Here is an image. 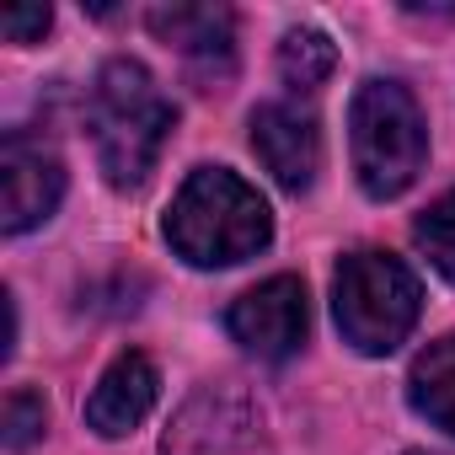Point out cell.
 I'll use <instances>...</instances> for the list:
<instances>
[{"label":"cell","mask_w":455,"mask_h":455,"mask_svg":"<svg viewBox=\"0 0 455 455\" xmlns=\"http://www.w3.org/2000/svg\"><path fill=\"white\" fill-rule=\"evenodd\" d=\"M268 236H274V214L263 193L225 166L193 172L166 209V242L198 268H231L263 252Z\"/></svg>","instance_id":"1"},{"label":"cell","mask_w":455,"mask_h":455,"mask_svg":"<svg viewBox=\"0 0 455 455\" xmlns=\"http://www.w3.org/2000/svg\"><path fill=\"white\" fill-rule=\"evenodd\" d=\"M172 124H177V108L161 97L156 76L140 60L102 65L92 86V140L113 188H140L156 172Z\"/></svg>","instance_id":"2"},{"label":"cell","mask_w":455,"mask_h":455,"mask_svg":"<svg viewBox=\"0 0 455 455\" xmlns=\"http://www.w3.org/2000/svg\"><path fill=\"white\" fill-rule=\"evenodd\" d=\"M348 140H354V172L370 198H396L412 188L428 156L423 113L407 86L396 81H364L348 108Z\"/></svg>","instance_id":"3"},{"label":"cell","mask_w":455,"mask_h":455,"mask_svg":"<svg viewBox=\"0 0 455 455\" xmlns=\"http://www.w3.org/2000/svg\"><path fill=\"white\" fill-rule=\"evenodd\" d=\"M332 311H338L343 338L359 354H391L412 332V322L423 311V290L402 258L348 252L332 279Z\"/></svg>","instance_id":"4"},{"label":"cell","mask_w":455,"mask_h":455,"mask_svg":"<svg viewBox=\"0 0 455 455\" xmlns=\"http://www.w3.org/2000/svg\"><path fill=\"white\" fill-rule=\"evenodd\" d=\"M252 434H258L252 396L236 380H220V386H198L177 407V418L161 439V455H242L252 444Z\"/></svg>","instance_id":"5"},{"label":"cell","mask_w":455,"mask_h":455,"mask_svg":"<svg viewBox=\"0 0 455 455\" xmlns=\"http://www.w3.org/2000/svg\"><path fill=\"white\" fill-rule=\"evenodd\" d=\"M60 198H65L60 156L44 140L12 129L6 145H0V204H6V220L0 225H6V236H22L33 225H44L60 209Z\"/></svg>","instance_id":"6"},{"label":"cell","mask_w":455,"mask_h":455,"mask_svg":"<svg viewBox=\"0 0 455 455\" xmlns=\"http://www.w3.org/2000/svg\"><path fill=\"white\" fill-rule=\"evenodd\" d=\"M306 322H311V311H306V284L290 279V274H279V279L247 290V295L231 306V316H225L231 338H236L247 354H258V359H290V354L306 343Z\"/></svg>","instance_id":"7"},{"label":"cell","mask_w":455,"mask_h":455,"mask_svg":"<svg viewBox=\"0 0 455 455\" xmlns=\"http://www.w3.org/2000/svg\"><path fill=\"white\" fill-rule=\"evenodd\" d=\"M150 33L161 44H172L188 70L204 81V86H220L231 81V65H236V22L225 6H156L150 17Z\"/></svg>","instance_id":"8"},{"label":"cell","mask_w":455,"mask_h":455,"mask_svg":"<svg viewBox=\"0 0 455 455\" xmlns=\"http://www.w3.org/2000/svg\"><path fill=\"white\" fill-rule=\"evenodd\" d=\"M252 150L274 172L279 188L306 193L316 182V166H322V129L295 102H263L252 113Z\"/></svg>","instance_id":"9"},{"label":"cell","mask_w":455,"mask_h":455,"mask_svg":"<svg viewBox=\"0 0 455 455\" xmlns=\"http://www.w3.org/2000/svg\"><path fill=\"white\" fill-rule=\"evenodd\" d=\"M156 391H161L156 364H150L145 354H118V359L108 364V375L97 380L92 402H86V423H92L97 434H108V439L134 434V428L150 418Z\"/></svg>","instance_id":"10"},{"label":"cell","mask_w":455,"mask_h":455,"mask_svg":"<svg viewBox=\"0 0 455 455\" xmlns=\"http://www.w3.org/2000/svg\"><path fill=\"white\" fill-rule=\"evenodd\" d=\"M407 396L412 407L439 423L444 434H455V332L428 343L418 359H412V375H407Z\"/></svg>","instance_id":"11"},{"label":"cell","mask_w":455,"mask_h":455,"mask_svg":"<svg viewBox=\"0 0 455 455\" xmlns=\"http://www.w3.org/2000/svg\"><path fill=\"white\" fill-rule=\"evenodd\" d=\"M332 65H338V49L327 44V33H316V28L284 33V44H279V76H284L290 92H316L332 76Z\"/></svg>","instance_id":"12"},{"label":"cell","mask_w":455,"mask_h":455,"mask_svg":"<svg viewBox=\"0 0 455 455\" xmlns=\"http://www.w3.org/2000/svg\"><path fill=\"white\" fill-rule=\"evenodd\" d=\"M412 242H418L423 258L455 284V193H444L434 209H423V220L412 225Z\"/></svg>","instance_id":"13"},{"label":"cell","mask_w":455,"mask_h":455,"mask_svg":"<svg viewBox=\"0 0 455 455\" xmlns=\"http://www.w3.org/2000/svg\"><path fill=\"white\" fill-rule=\"evenodd\" d=\"M44 423H49V407H44V396L17 386V391L6 396V450H28V444L44 434Z\"/></svg>","instance_id":"14"},{"label":"cell","mask_w":455,"mask_h":455,"mask_svg":"<svg viewBox=\"0 0 455 455\" xmlns=\"http://www.w3.org/2000/svg\"><path fill=\"white\" fill-rule=\"evenodd\" d=\"M49 22H54L49 6H6L0 12V33H6L12 44H38L49 33Z\"/></svg>","instance_id":"15"}]
</instances>
